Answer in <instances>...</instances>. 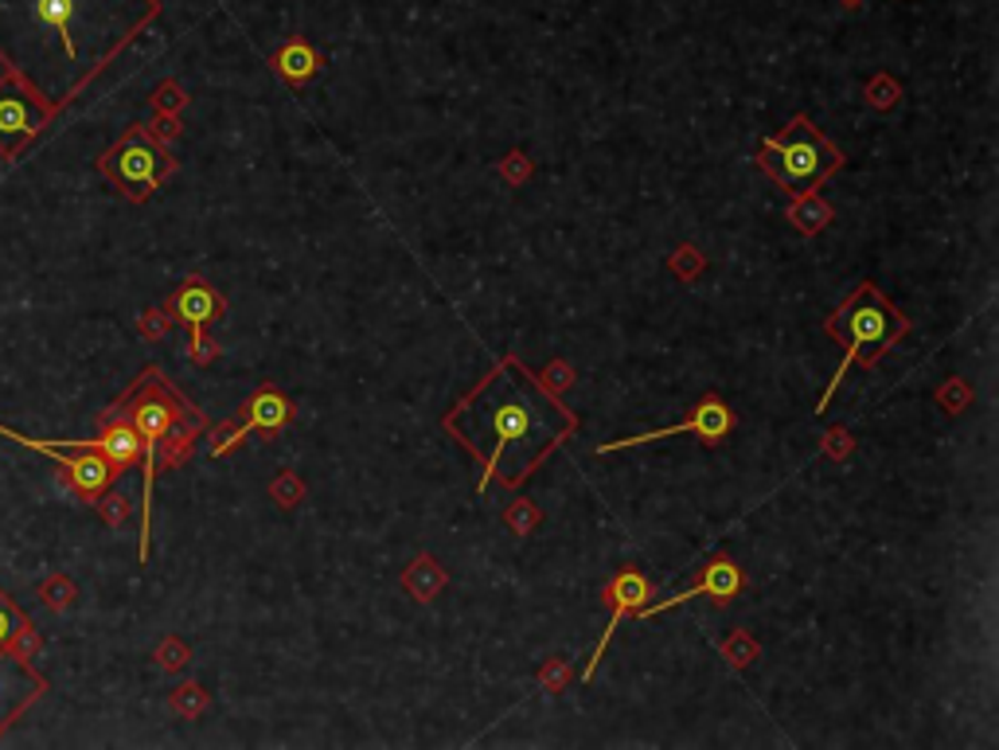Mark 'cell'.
<instances>
[{
	"label": "cell",
	"mask_w": 999,
	"mask_h": 750,
	"mask_svg": "<svg viewBox=\"0 0 999 750\" xmlns=\"http://www.w3.org/2000/svg\"><path fill=\"white\" fill-rule=\"evenodd\" d=\"M758 653H761L758 641H753L746 630L730 633V638L723 641V656H726L730 664H735V669H746V664H753V661H758Z\"/></svg>",
	"instance_id": "obj_22"
},
{
	"label": "cell",
	"mask_w": 999,
	"mask_h": 750,
	"mask_svg": "<svg viewBox=\"0 0 999 750\" xmlns=\"http://www.w3.org/2000/svg\"><path fill=\"white\" fill-rule=\"evenodd\" d=\"M43 692H47V676L32 661H17V656L0 653V739H4V731L12 724H20V716Z\"/></svg>",
	"instance_id": "obj_13"
},
{
	"label": "cell",
	"mask_w": 999,
	"mask_h": 750,
	"mask_svg": "<svg viewBox=\"0 0 999 750\" xmlns=\"http://www.w3.org/2000/svg\"><path fill=\"white\" fill-rule=\"evenodd\" d=\"M753 164L765 176H773V184L785 188L789 196H801V192H821L828 176L844 169V153L824 138L816 121L796 113L785 126V133H773V138L761 141Z\"/></svg>",
	"instance_id": "obj_5"
},
{
	"label": "cell",
	"mask_w": 999,
	"mask_h": 750,
	"mask_svg": "<svg viewBox=\"0 0 999 750\" xmlns=\"http://www.w3.org/2000/svg\"><path fill=\"white\" fill-rule=\"evenodd\" d=\"M270 497H274L282 509H293V504L305 497V485H301V477L293 474V469H282V474L274 477V485H270Z\"/></svg>",
	"instance_id": "obj_24"
},
{
	"label": "cell",
	"mask_w": 999,
	"mask_h": 750,
	"mask_svg": "<svg viewBox=\"0 0 999 750\" xmlns=\"http://www.w3.org/2000/svg\"><path fill=\"white\" fill-rule=\"evenodd\" d=\"M149 133H153L161 145H172V141H180V133H184V126H180L176 113H156L153 121H149Z\"/></svg>",
	"instance_id": "obj_28"
},
{
	"label": "cell",
	"mask_w": 999,
	"mask_h": 750,
	"mask_svg": "<svg viewBox=\"0 0 999 750\" xmlns=\"http://www.w3.org/2000/svg\"><path fill=\"white\" fill-rule=\"evenodd\" d=\"M672 267H675V274H680V278L687 282V278H695V274L703 270V254H699L695 247H680V250H675Z\"/></svg>",
	"instance_id": "obj_32"
},
{
	"label": "cell",
	"mask_w": 999,
	"mask_h": 750,
	"mask_svg": "<svg viewBox=\"0 0 999 750\" xmlns=\"http://www.w3.org/2000/svg\"><path fill=\"white\" fill-rule=\"evenodd\" d=\"M184 106H188V95H184V90H180L176 83H172V78H169V83H161V87L153 90V110H156V113H180Z\"/></svg>",
	"instance_id": "obj_25"
},
{
	"label": "cell",
	"mask_w": 999,
	"mask_h": 750,
	"mask_svg": "<svg viewBox=\"0 0 999 750\" xmlns=\"http://www.w3.org/2000/svg\"><path fill=\"white\" fill-rule=\"evenodd\" d=\"M172 711L176 716H184V719H199L207 711V704H211V696H207L204 688H199L196 681H188V684H180L176 692H172Z\"/></svg>",
	"instance_id": "obj_21"
},
{
	"label": "cell",
	"mask_w": 999,
	"mask_h": 750,
	"mask_svg": "<svg viewBox=\"0 0 999 750\" xmlns=\"http://www.w3.org/2000/svg\"><path fill=\"white\" fill-rule=\"evenodd\" d=\"M847 449H851V438H847V434H828V454L844 457Z\"/></svg>",
	"instance_id": "obj_36"
},
{
	"label": "cell",
	"mask_w": 999,
	"mask_h": 750,
	"mask_svg": "<svg viewBox=\"0 0 999 750\" xmlns=\"http://www.w3.org/2000/svg\"><path fill=\"white\" fill-rule=\"evenodd\" d=\"M738 590H742V567H738L735 559L718 555V559H710L707 567H703L699 583H692V587H684L680 595H672V598H660V602H644L641 610H637V618L649 621V618H656V613L692 602V598H710L715 606H726L730 598L738 595Z\"/></svg>",
	"instance_id": "obj_12"
},
{
	"label": "cell",
	"mask_w": 999,
	"mask_h": 750,
	"mask_svg": "<svg viewBox=\"0 0 999 750\" xmlns=\"http://www.w3.org/2000/svg\"><path fill=\"white\" fill-rule=\"evenodd\" d=\"M156 17L161 0H0V70L59 118Z\"/></svg>",
	"instance_id": "obj_1"
},
{
	"label": "cell",
	"mask_w": 999,
	"mask_h": 750,
	"mask_svg": "<svg viewBox=\"0 0 999 750\" xmlns=\"http://www.w3.org/2000/svg\"><path fill=\"white\" fill-rule=\"evenodd\" d=\"M290 423H293V403L274 388H258L254 395L242 403V414H239V426L247 434H254V431L278 434Z\"/></svg>",
	"instance_id": "obj_16"
},
{
	"label": "cell",
	"mask_w": 999,
	"mask_h": 750,
	"mask_svg": "<svg viewBox=\"0 0 999 750\" xmlns=\"http://www.w3.org/2000/svg\"><path fill=\"white\" fill-rule=\"evenodd\" d=\"M40 602L47 606L52 613H63V610H70V606L78 602V587H75V578L70 575H63V570H55L52 578H43L40 583Z\"/></svg>",
	"instance_id": "obj_20"
},
{
	"label": "cell",
	"mask_w": 999,
	"mask_h": 750,
	"mask_svg": "<svg viewBox=\"0 0 999 750\" xmlns=\"http://www.w3.org/2000/svg\"><path fill=\"white\" fill-rule=\"evenodd\" d=\"M98 517H102L110 528H121V524L129 520V500H126V497H118V492L110 489L102 500H98Z\"/></svg>",
	"instance_id": "obj_27"
},
{
	"label": "cell",
	"mask_w": 999,
	"mask_h": 750,
	"mask_svg": "<svg viewBox=\"0 0 999 750\" xmlns=\"http://www.w3.org/2000/svg\"><path fill=\"white\" fill-rule=\"evenodd\" d=\"M735 431V411L726 406L723 395H703L699 403L692 406L684 423L664 426V431H652V434H637V438H621V442H601L594 446V454H613V449H629V446H644V442H664L675 438V434H695L703 446H718L726 434Z\"/></svg>",
	"instance_id": "obj_10"
},
{
	"label": "cell",
	"mask_w": 999,
	"mask_h": 750,
	"mask_svg": "<svg viewBox=\"0 0 999 750\" xmlns=\"http://www.w3.org/2000/svg\"><path fill=\"white\" fill-rule=\"evenodd\" d=\"M153 661L161 664L164 673H180V669H184V664L192 661V653H188V645H184L180 638H164L161 645H156Z\"/></svg>",
	"instance_id": "obj_23"
},
{
	"label": "cell",
	"mask_w": 999,
	"mask_h": 750,
	"mask_svg": "<svg viewBox=\"0 0 999 750\" xmlns=\"http://www.w3.org/2000/svg\"><path fill=\"white\" fill-rule=\"evenodd\" d=\"M98 446L106 449V457H110L113 466L126 474V469H133V466H141V438H138V431H133V423H129L126 414L118 411V406H106L102 414H98Z\"/></svg>",
	"instance_id": "obj_14"
},
{
	"label": "cell",
	"mask_w": 999,
	"mask_h": 750,
	"mask_svg": "<svg viewBox=\"0 0 999 750\" xmlns=\"http://www.w3.org/2000/svg\"><path fill=\"white\" fill-rule=\"evenodd\" d=\"M274 70L290 83V87H305L308 78L321 70V55H316L305 40H290V44L274 55Z\"/></svg>",
	"instance_id": "obj_18"
},
{
	"label": "cell",
	"mask_w": 999,
	"mask_h": 750,
	"mask_svg": "<svg viewBox=\"0 0 999 750\" xmlns=\"http://www.w3.org/2000/svg\"><path fill=\"white\" fill-rule=\"evenodd\" d=\"M52 121L55 118L43 110L40 98L20 78L0 70V161L17 164Z\"/></svg>",
	"instance_id": "obj_9"
},
{
	"label": "cell",
	"mask_w": 999,
	"mask_h": 750,
	"mask_svg": "<svg viewBox=\"0 0 999 750\" xmlns=\"http://www.w3.org/2000/svg\"><path fill=\"white\" fill-rule=\"evenodd\" d=\"M0 438L9 442H20L24 449H32V454H43L52 457L55 466L63 469V485H67L70 492H75L83 504H90V509H98V500L106 497V492L118 485L121 469L113 466L110 457H106V449L98 446V442H47V438H28V434L12 431V426L0 423Z\"/></svg>",
	"instance_id": "obj_7"
},
{
	"label": "cell",
	"mask_w": 999,
	"mask_h": 750,
	"mask_svg": "<svg viewBox=\"0 0 999 750\" xmlns=\"http://www.w3.org/2000/svg\"><path fill=\"white\" fill-rule=\"evenodd\" d=\"M504 524L512 528L515 535H528L531 528L539 524V509L531 504V500H515L512 509H508V517H504Z\"/></svg>",
	"instance_id": "obj_26"
},
{
	"label": "cell",
	"mask_w": 999,
	"mask_h": 750,
	"mask_svg": "<svg viewBox=\"0 0 999 750\" xmlns=\"http://www.w3.org/2000/svg\"><path fill=\"white\" fill-rule=\"evenodd\" d=\"M98 173L129 204H149L169 184V176L176 173V156H172L169 145H161L149 133L145 121H138L98 156Z\"/></svg>",
	"instance_id": "obj_6"
},
{
	"label": "cell",
	"mask_w": 999,
	"mask_h": 750,
	"mask_svg": "<svg viewBox=\"0 0 999 750\" xmlns=\"http://www.w3.org/2000/svg\"><path fill=\"white\" fill-rule=\"evenodd\" d=\"M789 224L796 227L801 235H816L824 231V227L832 224V204L824 196H816V192H801V196H789V207H785Z\"/></svg>",
	"instance_id": "obj_19"
},
{
	"label": "cell",
	"mask_w": 999,
	"mask_h": 750,
	"mask_svg": "<svg viewBox=\"0 0 999 750\" xmlns=\"http://www.w3.org/2000/svg\"><path fill=\"white\" fill-rule=\"evenodd\" d=\"M941 399H945V403H948V411L957 414V411H960V403H965V383H960V380H953V391H948V395H941Z\"/></svg>",
	"instance_id": "obj_35"
},
{
	"label": "cell",
	"mask_w": 999,
	"mask_h": 750,
	"mask_svg": "<svg viewBox=\"0 0 999 750\" xmlns=\"http://www.w3.org/2000/svg\"><path fill=\"white\" fill-rule=\"evenodd\" d=\"M847 4H851V9H859V0H847Z\"/></svg>",
	"instance_id": "obj_37"
},
{
	"label": "cell",
	"mask_w": 999,
	"mask_h": 750,
	"mask_svg": "<svg viewBox=\"0 0 999 750\" xmlns=\"http://www.w3.org/2000/svg\"><path fill=\"white\" fill-rule=\"evenodd\" d=\"M649 598H652V583L637 567H625V570H617V575L609 578L606 590H601V606H609V626H606V633L598 638V649H594V656H589L582 681H594V673H598V661L606 656L609 638H613V633L621 630V621L629 618V613L641 610Z\"/></svg>",
	"instance_id": "obj_11"
},
{
	"label": "cell",
	"mask_w": 999,
	"mask_h": 750,
	"mask_svg": "<svg viewBox=\"0 0 999 750\" xmlns=\"http://www.w3.org/2000/svg\"><path fill=\"white\" fill-rule=\"evenodd\" d=\"M121 414H126L133 431L141 438V547H138V559L149 563V552H153V485H156V449L161 442L176 431L184 419H196L199 406L188 403L172 388V380L164 376L156 363H149L141 371L138 380L129 383L121 391V399H113Z\"/></svg>",
	"instance_id": "obj_3"
},
{
	"label": "cell",
	"mask_w": 999,
	"mask_h": 750,
	"mask_svg": "<svg viewBox=\"0 0 999 750\" xmlns=\"http://www.w3.org/2000/svg\"><path fill=\"white\" fill-rule=\"evenodd\" d=\"M828 337L839 340V345L847 348L844 363H839L836 380L828 383V391L821 395V403H816V414L828 411L832 395H836L839 380L847 376V363H862V368H879V360L890 352V348L898 345V340L910 333V317H902V313L890 305V297L882 294L875 282H859L851 290V294L844 297V305H839L836 313L828 317Z\"/></svg>",
	"instance_id": "obj_4"
},
{
	"label": "cell",
	"mask_w": 999,
	"mask_h": 750,
	"mask_svg": "<svg viewBox=\"0 0 999 750\" xmlns=\"http://www.w3.org/2000/svg\"><path fill=\"white\" fill-rule=\"evenodd\" d=\"M161 313L172 320V325H184L192 333V363L196 368H207V363L219 356V348L211 345V337H207V325H215V320H222V313H227V297L215 290L211 282H204L199 274L184 278V282L172 290L169 297H164Z\"/></svg>",
	"instance_id": "obj_8"
},
{
	"label": "cell",
	"mask_w": 999,
	"mask_h": 750,
	"mask_svg": "<svg viewBox=\"0 0 999 750\" xmlns=\"http://www.w3.org/2000/svg\"><path fill=\"white\" fill-rule=\"evenodd\" d=\"M445 567L434 559V555L422 552L419 559H411V567L402 570V590L414 598V602H434L437 595L445 590Z\"/></svg>",
	"instance_id": "obj_17"
},
{
	"label": "cell",
	"mask_w": 999,
	"mask_h": 750,
	"mask_svg": "<svg viewBox=\"0 0 999 750\" xmlns=\"http://www.w3.org/2000/svg\"><path fill=\"white\" fill-rule=\"evenodd\" d=\"M539 380L547 383V388H551V391H558V388H571V383H574V371H571V368H566V363H563V360H555V363H551V368H547V371H543V376H539Z\"/></svg>",
	"instance_id": "obj_34"
},
{
	"label": "cell",
	"mask_w": 999,
	"mask_h": 750,
	"mask_svg": "<svg viewBox=\"0 0 999 750\" xmlns=\"http://www.w3.org/2000/svg\"><path fill=\"white\" fill-rule=\"evenodd\" d=\"M500 173H504V181L508 184H523L531 176V161H528V153L523 149H515V153H508V161L500 164Z\"/></svg>",
	"instance_id": "obj_30"
},
{
	"label": "cell",
	"mask_w": 999,
	"mask_h": 750,
	"mask_svg": "<svg viewBox=\"0 0 999 750\" xmlns=\"http://www.w3.org/2000/svg\"><path fill=\"white\" fill-rule=\"evenodd\" d=\"M539 684H543L547 692H563L566 684H571V669H566V661H558V656L555 661H547V669L539 673Z\"/></svg>",
	"instance_id": "obj_31"
},
{
	"label": "cell",
	"mask_w": 999,
	"mask_h": 750,
	"mask_svg": "<svg viewBox=\"0 0 999 750\" xmlns=\"http://www.w3.org/2000/svg\"><path fill=\"white\" fill-rule=\"evenodd\" d=\"M867 98H871V106H879V110H890L894 98H898V87L890 83L887 75H882V78H875L871 87H867Z\"/></svg>",
	"instance_id": "obj_33"
},
{
	"label": "cell",
	"mask_w": 999,
	"mask_h": 750,
	"mask_svg": "<svg viewBox=\"0 0 999 750\" xmlns=\"http://www.w3.org/2000/svg\"><path fill=\"white\" fill-rule=\"evenodd\" d=\"M169 328H172V320L164 317L161 309H145V313L138 317V333H141L145 340H161L164 333H169Z\"/></svg>",
	"instance_id": "obj_29"
},
{
	"label": "cell",
	"mask_w": 999,
	"mask_h": 750,
	"mask_svg": "<svg viewBox=\"0 0 999 750\" xmlns=\"http://www.w3.org/2000/svg\"><path fill=\"white\" fill-rule=\"evenodd\" d=\"M442 431L480 466V489H523L528 477L578 434V414L520 356L508 352L445 411Z\"/></svg>",
	"instance_id": "obj_2"
},
{
	"label": "cell",
	"mask_w": 999,
	"mask_h": 750,
	"mask_svg": "<svg viewBox=\"0 0 999 750\" xmlns=\"http://www.w3.org/2000/svg\"><path fill=\"white\" fill-rule=\"evenodd\" d=\"M43 649V638L35 630V621L28 618V610H20V602H12L0 590V653L17 656V661H35Z\"/></svg>",
	"instance_id": "obj_15"
}]
</instances>
